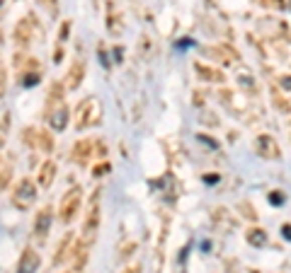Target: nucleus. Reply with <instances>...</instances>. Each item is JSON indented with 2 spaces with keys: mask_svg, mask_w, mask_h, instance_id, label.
I'll use <instances>...</instances> for the list:
<instances>
[{
  "mask_svg": "<svg viewBox=\"0 0 291 273\" xmlns=\"http://www.w3.org/2000/svg\"><path fill=\"white\" fill-rule=\"evenodd\" d=\"M39 263H42V259H39V254L34 251V249H25L22 251V256H20V263H17V273H37L39 271Z\"/></svg>",
  "mask_w": 291,
  "mask_h": 273,
  "instance_id": "9d476101",
  "label": "nucleus"
},
{
  "mask_svg": "<svg viewBox=\"0 0 291 273\" xmlns=\"http://www.w3.org/2000/svg\"><path fill=\"white\" fill-rule=\"evenodd\" d=\"M238 210L245 213V218L248 220H257V213H255V208H252L248 201H240V203H238Z\"/></svg>",
  "mask_w": 291,
  "mask_h": 273,
  "instance_id": "4be33fe9",
  "label": "nucleus"
},
{
  "mask_svg": "<svg viewBox=\"0 0 291 273\" xmlns=\"http://www.w3.org/2000/svg\"><path fill=\"white\" fill-rule=\"evenodd\" d=\"M281 232H284V237L291 242V225H284V227H281Z\"/></svg>",
  "mask_w": 291,
  "mask_h": 273,
  "instance_id": "72a5a7b5",
  "label": "nucleus"
},
{
  "mask_svg": "<svg viewBox=\"0 0 291 273\" xmlns=\"http://www.w3.org/2000/svg\"><path fill=\"white\" fill-rule=\"evenodd\" d=\"M70 249H73V237H66V239H63V242H61V246H58V254H56V263H61V261L66 259V256H70L68 251Z\"/></svg>",
  "mask_w": 291,
  "mask_h": 273,
  "instance_id": "a211bd4d",
  "label": "nucleus"
},
{
  "mask_svg": "<svg viewBox=\"0 0 291 273\" xmlns=\"http://www.w3.org/2000/svg\"><path fill=\"white\" fill-rule=\"evenodd\" d=\"M255 150H257V155H260L262 160H279V157H281V148H279L277 138H272L269 133L257 136V140H255Z\"/></svg>",
  "mask_w": 291,
  "mask_h": 273,
  "instance_id": "39448f33",
  "label": "nucleus"
},
{
  "mask_svg": "<svg viewBox=\"0 0 291 273\" xmlns=\"http://www.w3.org/2000/svg\"><path fill=\"white\" fill-rule=\"evenodd\" d=\"M46 116H49V126L54 128V131H63L66 126H68V119H70V111L66 104H58L54 109L46 111Z\"/></svg>",
  "mask_w": 291,
  "mask_h": 273,
  "instance_id": "6e6552de",
  "label": "nucleus"
},
{
  "mask_svg": "<svg viewBox=\"0 0 291 273\" xmlns=\"http://www.w3.org/2000/svg\"><path fill=\"white\" fill-rule=\"evenodd\" d=\"M10 174H13L10 164H5L3 160H0V191L5 189V184H8V179H10Z\"/></svg>",
  "mask_w": 291,
  "mask_h": 273,
  "instance_id": "412c9836",
  "label": "nucleus"
},
{
  "mask_svg": "<svg viewBox=\"0 0 291 273\" xmlns=\"http://www.w3.org/2000/svg\"><path fill=\"white\" fill-rule=\"evenodd\" d=\"M100 196H102V189H95L90 196V208H87V215H85L83 222V234L87 242L95 239L97 227H100Z\"/></svg>",
  "mask_w": 291,
  "mask_h": 273,
  "instance_id": "f03ea898",
  "label": "nucleus"
},
{
  "mask_svg": "<svg viewBox=\"0 0 291 273\" xmlns=\"http://www.w3.org/2000/svg\"><path fill=\"white\" fill-rule=\"evenodd\" d=\"M272 97H274V104H277V109H281V111H289V109H291V104L286 102V97H284V95H279V90H277V87L272 90Z\"/></svg>",
  "mask_w": 291,
  "mask_h": 273,
  "instance_id": "aec40b11",
  "label": "nucleus"
},
{
  "mask_svg": "<svg viewBox=\"0 0 291 273\" xmlns=\"http://www.w3.org/2000/svg\"><path fill=\"white\" fill-rule=\"evenodd\" d=\"M34 39V17L29 15V17H22L20 22H17V27H15V41H17V46H29Z\"/></svg>",
  "mask_w": 291,
  "mask_h": 273,
  "instance_id": "423d86ee",
  "label": "nucleus"
},
{
  "mask_svg": "<svg viewBox=\"0 0 291 273\" xmlns=\"http://www.w3.org/2000/svg\"><path fill=\"white\" fill-rule=\"evenodd\" d=\"M228 215H231V213H228L226 208H216V210H214V220H216V222H228V230H233V227H236V220L228 218Z\"/></svg>",
  "mask_w": 291,
  "mask_h": 273,
  "instance_id": "6ab92c4d",
  "label": "nucleus"
},
{
  "mask_svg": "<svg viewBox=\"0 0 291 273\" xmlns=\"http://www.w3.org/2000/svg\"><path fill=\"white\" fill-rule=\"evenodd\" d=\"M22 85L25 87H34V85H39V73L34 70V73H27L25 78H22Z\"/></svg>",
  "mask_w": 291,
  "mask_h": 273,
  "instance_id": "393cba45",
  "label": "nucleus"
},
{
  "mask_svg": "<svg viewBox=\"0 0 291 273\" xmlns=\"http://www.w3.org/2000/svg\"><path fill=\"white\" fill-rule=\"evenodd\" d=\"M80 203H83V189H80V186H73L70 191H66L63 201L58 205V215H61V220H63V222H70V220L78 215Z\"/></svg>",
  "mask_w": 291,
  "mask_h": 273,
  "instance_id": "7ed1b4c3",
  "label": "nucleus"
},
{
  "mask_svg": "<svg viewBox=\"0 0 291 273\" xmlns=\"http://www.w3.org/2000/svg\"><path fill=\"white\" fill-rule=\"evenodd\" d=\"M0 5H3V0H0Z\"/></svg>",
  "mask_w": 291,
  "mask_h": 273,
  "instance_id": "e433bc0d",
  "label": "nucleus"
},
{
  "mask_svg": "<svg viewBox=\"0 0 291 273\" xmlns=\"http://www.w3.org/2000/svg\"><path fill=\"white\" fill-rule=\"evenodd\" d=\"M39 3L46 5V8H51V10H56V3H58V0H39Z\"/></svg>",
  "mask_w": 291,
  "mask_h": 273,
  "instance_id": "2f4dec72",
  "label": "nucleus"
},
{
  "mask_svg": "<svg viewBox=\"0 0 291 273\" xmlns=\"http://www.w3.org/2000/svg\"><path fill=\"white\" fill-rule=\"evenodd\" d=\"M204 181H209V184H216V181H219V174H207V177H204Z\"/></svg>",
  "mask_w": 291,
  "mask_h": 273,
  "instance_id": "473e14b6",
  "label": "nucleus"
},
{
  "mask_svg": "<svg viewBox=\"0 0 291 273\" xmlns=\"http://www.w3.org/2000/svg\"><path fill=\"white\" fill-rule=\"evenodd\" d=\"M54 177H56V162L54 160H46L42 164V169H39V186L49 189L54 184Z\"/></svg>",
  "mask_w": 291,
  "mask_h": 273,
  "instance_id": "ddd939ff",
  "label": "nucleus"
},
{
  "mask_svg": "<svg viewBox=\"0 0 291 273\" xmlns=\"http://www.w3.org/2000/svg\"><path fill=\"white\" fill-rule=\"evenodd\" d=\"M281 3H284V0H277V5H281Z\"/></svg>",
  "mask_w": 291,
  "mask_h": 273,
  "instance_id": "f704fd0d",
  "label": "nucleus"
},
{
  "mask_svg": "<svg viewBox=\"0 0 291 273\" xmlns=\"http://www.w3.org/2000/svg\"><path fill=\"white\" fill-rule=\"evenodd\" d=\"M250 273H257V271H250Z\"/></svg>",
  "mask_w": 291,
  "mask_h": 273,
  "instance_id": "c9c22d12",
  "label": "nucleus"
},
{
  "mask_svg": "<svg viewBox=\"0 0 291 273\" xmlns=\"http://www.w3.org/2000/svg\"><path fill=\"white\" fill-rule=\"evenodd\" d=\"M238 78H240V85H245V87H255V80H252V75H250L248 70H245V73H240Z\"/></svg>",
  "mask_w": 291,
  "mask_h": 273,
  "instance_id": "bb28decb",
  "label": "nucleus"
},
{
  "mask_svg": "<svg viewBox=\"0 0 291 273\" xmlns=\"http://www.w3.org/2000/svg\"><path fill=\"white\" fill-rule=\"evenodd\" d=\"M284 201H286L284 191H269V203L272 205H284Z\"/></svg>",
  "mask_w": 291,
  "mask_h": 273,
  "instance_id": "a878e982",
  "label": "nucleus"
},
{
  "mask_svg": "<svg viewBox=\"0 0 291 273\" xmlns=\"http://www.w3.org/2000/svg\"><path fill=\"white\" fill-rule=\"evenodd\" d=\"M207 54L214 56V58L221 61V63H236L238 61V54L231 49V46H216V49H209Z\"/></svg>",
  "mask_w": 291,
  "mask_h": 273,
  "instance_id": "4468645a",
  "label": "nucleus"
},
{
  "mask_svg": "<svg viewBox=\"0 0 291 273\" xmlns=\"http://www.w3.org/2000/svg\"><path fill=\"white\" fill-rule=\"evenodd\" d=\"M37 148H42L44 152H51L54 150V138L46 131H37Z\"/></svg>",
  "mask_w": 291,
  "mask_h": 273,
  "instance_id": "f3484780",
  "label": "nucleus"
},
{
  "mask_svg": "<svg viewBox=\"0 0 291 273\" xmlns=\"http://www.w3.org/2000/svg\"><path fill=\"white\" fill-rule=\"evenodd\" d=\"M100 121H102V104H100V99H97V97L85 99L83 104H80V109H78L75 128H78V131H85V128H90V126H97Z\"/></svg>",
  "mask_w": 291,
  "mask_h": 273,
  "instance_id": "f257e3e1",
  "label": "nucleus"
},
{
  "mask_svg": "<svg viewBox=\"0 0 291 273\" xmlns=\"http://www.w3.org/2000/svg\"><path fill=\"white\" fill-rule=\"evenodd\" d=\"M22 138H25L27 145L37 148V131H34V128H25V131H22Z\"/></svg>",
  "mask_w": 291,
  "mask_h": 273,
  "instance_id": "5701e85b",
  "label": "nucleus"
},
{
  "mask_svg": "<svg viewBox=\"0 0 291 273\" xmlns=\"http://www.w3.org/2000/svg\"><path fill=\"white\" fill-rule=\"evenodd\" d=\"M279 85H281L284 90H291V75H281V78H279Z\"/></svg>",
  "mask_w": 291,
  "mask_h": 273,
  "instance_id": "7c9ffc66",
  "label": "nucleus"
},
{
  "mask_svg": "<svg viewBox=\"0 0 291 273\" xmlns=\"http://www.w3.org/2000/svg\"><path fill=\"white\" fill-rule=\"evenodd\" d=\"M105 172H110V162H102L100 167H95V177H102Z\"/></svg>",
  "mask_w": 291,
  "mask_h": 273,
  "instance_id": "c85d7f7f",
  "label": "nucleus"
},
{
  "mask_svg": "<svg viewBox=\"0 0 291 273\" xmlns=\"http://www.w3.org/2000/svg\"><path fill=\"white\" fill-rule=\"evenodd\" d=\"M85 261H87V244L85 242H78L73 246V266L75 268H83Z\"/></svg>",
  "mask_w": 291,
  "mask_h": 273,
  "instance_id": "2eb2a0df",
  "label": "nucleus"
},
{
  "mask_svg": "<svg viewBox=\"0 0 291 273\" xmlns=\"http://www.w3.org/2000/svg\"><path fill=\"white\" fill-rule=\"evenodd\" d=\"M83 80H85V63L80 61V58H75V61H73V66L68 68V75H66L63 87H66V90H78Z\"/></svg>",
  "mask_w": 291,
  "mask_h": 273,
  "instance_id": "1a4fd4ad",
  "label": "nucleus"
},
{
  "mask_svg": "<svg viewBox=\"0 0 291 273\" xmlns=\"http://www.w3.org/2000/svg\"><path fill=\"white\" fill-rule=\"evenodd\" d=\"M68 34H70V22H63V25H61V32H58V41L63 44Z\"/></svg>",
  "mask_w": 291,
  "mask_h": 273,
  "instance_id": "cd10ccee",
  "label": "nucleus"
},
{
  "mask_svg": "<svg viewBox=\"0 0 291 273\" xmlns=\"http://www.w3.org/2000/svg\"><path fill=\"white\" fill-rule=\"evenodd\" d=\"M245 239H248V244H252V246H264L267 244V232L260 230V227H252V230H248Z\"/></svg>",
  "mask_w": 291,
  "mask_h": 273,
  "instance_id": "dca6fc26",
  "label": "nucleus"
},
{
  "mask_svg": "<svg viewBox=\"0 0 291 273\" xmlns=\"http://www.w3.org/2000/svg\"><path fill=\"white\" fill-rule=\"evenodd\" d=\"M5 95V68H3V63H0V97Z\"/></svg>",
  "mask_w": 291,
  "mask_h": 273,
  "instance_id": "c756f323",
  "label": "nucleus"
},
{
  "mask_svg": "<svg viewBox=\"0 0 291 273\" xmlns=\"http://www.w3.org/2000/svg\"><path fill=\"white\" fill-rule=\"evenodd\" d=\"M10 128V114H3V121H0V145L5 143V133Z\"/></svg>",
  "mask_w": 291,
  "mask_h": 273,
  "instance_id": "b1692460",
  "label": "nucleus"
},
{
  "mask_svg": "<svg viewBox=\"0 0 291 273\" xmlns=\"http://www.w3.org/2000/svg\"><path fill=\"white\" fill-rule=\"evenodd\" d=\"M73 162L80 164V167H87V162L92 160V143L90 140H78L75 145H73Z\"/></svg>",
  "mask_w": 291,
  "mask_h": 273,
  "instance_id": "9b49d317",
  "label": "nucleus"
},
{
  "mask_svg": "<svg viewBox=\"0 0 291 273\" xmlns=\"http://www.w3.org/2000/svg\"><path fill=\"white\" fill-rule=\"evenodd\" d=\"M51 222H54V210L46 205V208H42V210L37 213V220H34V237H37L39 242L46 239V234L51 230Z\"/></svg>",
  "mask_w": 291,
  "mask_h": 273,
  "instance_id": "0eeeda50",
  "label": "nucleus"
},
{
  "mask_svg": "<svg viewBox=\"0 0 291 273\" xmlns=\"http://www.w3.org/2000/svg\"><path fill=\"white\" fill-rule=\"evenodd\" d=\"M34 201H37V184L29 179H22L13 193V205L17 210H29V205Z\"/></svg>",
  "mask_w": 291,
  "mask_h": 273,
  "instance_id": "20e7f679",
  "label": "nucleus"
},
{
  "mask_svg": "<svg viewBox=\"0 0 291 273\" xmlns=\"http://www.w3.org/2000/svg\"><path fill=\"white\" fill-rule=\"evenodd\" d=\"M194 70L199 73V78H202V80H209V82H223V80H226V75H223L221 70L211 68V66H204L202 61H197V63H194Z\"/></svg>",
  "mask_w": 291,
  "mask_h": 273,
  "instance_id": "f8f14e48",
  "label": "nucleus"
}]
</instances>
